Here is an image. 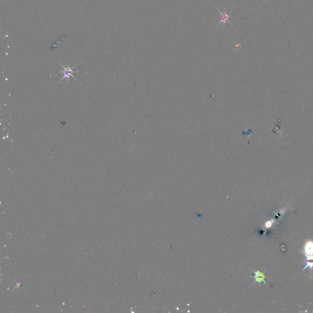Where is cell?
<instances>
[{
	"mask_svg": "<svg viewBox=\"0 0 313 313\" xmlns=\"http://www.w3.org/2000/svg\"><path fill=\"white\" fill-rule=\"evenodd\" d=\"M273 222H274V220H273L268 221V222H267L266 223V224H265V227L266 228H270V227H272Z\"/></svg>",
	"mask_w": 313,
	"mask_h": 313,
	"instance_id": "5",
	"label": "cell"
},
{
	"mask_svg": "<svg viewBox=\"0 0 313 313\" xmlns=\"http://www.w3.org/2000/svg\"><path fill=\"white\" fill-rule=\"evenodd\" d=\"M62 66V67H63V69H64V71L59 72V73H62L64 74V76H63V77L62 78L61 80H62L64 78H69L70 76L72 77L73 78H75V80H76V78H75V77L73 76V73H76L77 71H73V68H70L69 67H67V68H66L65 67H64L63 66Z\"/></svg>",
	"mask_w": 313,
	"mask_h": 313,
	"instance_id": "2",
	"label": "cell"
},
{
	"mask_svg": "<svg viewBox=\"0 0 313 313\" xmlns=\"http://www.w3.org/2000/svg\"><path fill=\"white\" fill-rule=\"evenodd\" d=\"M255 275L254 277H255L256 280H255V281L254 282V283H253V284H255L256 282H258V283H262V282L264 283L267 284L265 282V281H264V279H265V276H264V275L262 273H261L259 271H257V272H255Z\"/></svg>",
	"mask_w": 313,
	"mask_h": 313,
	"instance_id": "3",
	"label": "cell"
},
{
	"mask_svg": "<svg viewBox=\"0 0 313 313\" xmlns=\"http://www.w3.org/2000/svg\"><path fill=\"white\" fill-rule=\"evenodd\" d=\"M304 253L306 257L313 255V242L308 241L304 246Z\"/></svg>",
	"mask_w": 313,
	"mask_h": 313,
	"instance_id": "1",
	"label": "cell"
},
{
	"mask_svg": "<svg viewBox=\"0 0 313 313\" xmlns=\"http://www.w3.org/2000/svg\"><path fill=\"white\" fill-rule=\"evenodd\" d=\"M218 12L221 14V15H222V20H221L220 22L218 23V25H219L220 23H223L224 25H226V23H227V21H228V22H229L231 24V23L230 22V21L229 20L230 17H229V15L228 14H226V12H220L219 10H218Z\"/></svg>",
	"mask_w": 313,
	"mask_h": 313,
	"instance_id": "4",
	"label": "cell"
},
{
	"mask_svg": "<svg viewBox=\"0 0 313 313\" xmlns=\"http://www.w3.org/2000/svg\"><path fill=\"white\" fill-rule=\"evenodd\" d=\"M312 267H313V262H306V266L305 267V268L303 269V271L305 270L306 268H308V267L310 268V270H311L312 268Z\"/></svg>",
	"mask_w": 313,
	"mask_h": 313,
	"instance_id": "6",
	"label": "cell"
}]
</instances>
